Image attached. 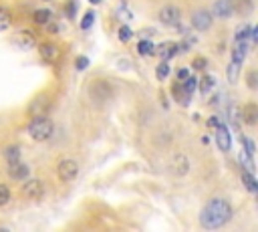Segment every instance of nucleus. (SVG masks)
Returning <instances> with one entry per match:
<instances>
[{
	"label": "nucleus",
	"mask_w": 258,
	"mask_h": 232,
	"mask_svg": "<svg viewBox=\"0 0 258 232\" xmlns=\"http://www.w3.org/2000/svg\"><path fill=\"white\" fill-rule=\"evenodd\" d=\"M180 18H182L180 8H178V6H172V4L164 6V8H161V12H159V20L164 22L166 26H178V24H180Z\"/></svg>",
	"instance_id": "6"
},
{
	"label": "nucleus",
	"mask_w": 258,
	"mask_h": 232,
	"mask_svg": "<svg viewBox=\"0 0 258 232\" xmlns=\"http://www.w3.org/2000/svg\"><path fill=\"white\" fill-rule=\"evenodd\" d=\"M190 77V71L188 69H178V81H184Z\"/></svg>",
	"instance_id": "37"
},
{
	"label": "nucleus",
	"mask_w": 258,
	"mask_h": 232,
	"mask_svg": "<svg viewBox=\"0 0 258 232\" xmlns=\"http://www.w3.org/2000/svg\"><path fill=\"white\" fill-rule=\"evenodd\" d=\"M240 67H242V63H236V61L230 63V67H228V81H230V83H236V81H238Z\"/></svg>",
	"instance_id": "23"
},
{
	"label": "nucleus",
	"mask_w": 258,
	"mask_h": 232,
	"mask_svg": "<svg viewBox=\"0 0 258 232\" xmlns=\"http://www.w3.org/2000/svg\"><path fill=\"white\" fill-rule=\"evenodd\" d=\"M57 174H59L61 182H71V180L77 178V174H79V164L75 160H63L57 166Z\"/></svg>",
	"instance_id": "4"
},
{
	"label": "nucleus",
	"mask_w": 258,
	"mask_h": 232,
	"mask_svg": "<svg viewBox=\"0 0 258 232\" xmlns=\"http://www.w3.org/2000/svg\"><path fill=\"white\" fill-rule=\"evenodd\" d=\"M192 26L196 28V31H208V28L212 26V14L208 10H198L196 14L192 16Z\"/></svg>",
	"instance_id": "8"
},
{
	"label": "nucleus",
	"mask_w": 258,
	"mask_h": 232,
	"mask_svg": "<svg viewBox=\"0 0 258 232\" xmlns=\"http://www.w3.org/2000/svg\"><path fill=\"white\" fill-rule=\"evenodd\" d=\"M230 2H232V0H230Z\"/></svg>",
	"instance_id": "41"
},
{
	"label": "nucleus",
	"mask_w": 258,
	"mask_h": 232,
	"mask_svg": "<svg viewBox=\"0 0 258 232\" xmlns=\"http://www.w3.org/2000/svg\"><path fill=\"white\" fill-rule=\"evenodd\" d=\"M238 160H240V164L248 170V172H252L254 174V164H252V156H248L246 152H240V156H238Z\"/></svg>",
	"instance_id": "27"
},
{
	"label": "nucleus",
	"mask_w": 258,
	"mask_h": 232,
	"mask_svg": "<svg viewBox=\"0 0 258 232\" xmlns=\"http://www.w3.org/2000/svg\"><path fill=\"white\" fill-rule=\"evenodd\" d=\"M240 119H244V123L250 125V127L256 125V121H258V105H256L254 101L246 103V105L240 109Z\"/></svg>",
	"instance_id": "9"
},
{
	"label": "nucleus",
	"mask_w": 258,
	"mask_h": 232,
	"mask_svg": "<svg viewBox=\"0 0 258 232\" xmlns=\"http://www.w3.org/2000/svg\"><path fill=\"white\" fill-rule=\"evenodd\" d=\"M10 24H12V14L8 12V8L0 6V31H6Z\"/></svg>",
	"instance_id": "17"
},
{
	"label": "nucleus",
	"mask_w": 258,
	"mask_h": 232,
	"mask_svg": "<svg viewBox=\"0 0 258 232\" xmlns=\"http://www.w3.org/2000/svg\"><path fill=\"white\" fill-rule=\"evenodd\" d=\"M232 218V206L224 198H212L200 212V224L206 230H216Z\"/></svg>",
	"instance_id": "1"
},
{
	"label": "nucleus",
	"mask_w": 258,
	"mask_h": 232,
	"mask_svg": "<svg viewBox=\"0 0 258 232\" xmlns=\"http://www.w3.org/2000/svg\"><path fill=\"white\" fill-rule=\"evenodd\" d=\"M14 43H16V47H18V49L28 51V49L35 47L37 39H35V35H32L30 31H18V33L14 35Z\"/></svg>",
	"instance_id": "10"
},
{
	"label": "nucleus",
	"mask_w": 258,
	"mask_h": 232,
	"mask_svg": "<svg viewBox=\"0 0 258 232\" xmlns=\"http://www.w3.org/2000/svg\"><path fill=\"white\" fill-rule=\"evenodd\" d=\"M214 77H210V75H206V77H202V81L198 83L200 85V91L204 93V95H210V91L214 89Z\"/></svg>",
	"instance_id": "21"
},
{
	"label": "nucleus",
	"mask_w": 258,
	"mask_h": 232,
	"mask_svg": "<svg viewBox=\"0 0 258 232\" xmlns=\"http://www.w3.org/2000/svg\"><path fill=\"white\" fill-rule=\"evenodd\" d=\"M133 37V33H131V28H129L127 24H123L121 28H119V41L121 43H129V39Z\"/></svg>",
	"instance_id": "29"
},
{
	"label": "nucleus",
	"mask_w": 258,
	"mask_h": 232,
	"mask_svg": "<svg viewBox=\"0 0 258 232\" xmlns=\"http://www.w3.org/2000/svg\"><path fill=\"white\" fill-rule=\"evenodd\" d=\"M250 33H252V26L250 24H242L238 31H236V41H248Z\"/></svg>",
	"instance_id": "25"
},
{
	"label": "nucleus",
	"mask_w": 258,
	"mask_h": 232,
	"mask_svg": "<svg viewBox=\"0 0 258 232\" xmlns=\"http://www.w3.org/2000/svg\"><path fill=\"white\" fill-rule=\"evenodd\" d=\"M168 75H170V67H168V63H166V61H164V63H159L157 69H155V77H157L159 81H164Z\"/></svg>",
	"instance_id": "28"
},
{
	"label": "nucleus",
	"mask_w": 258,
	"mask_h": 232,
	"mask_svg": "<svg viewBox=\"0 0 258 232\" xmlns=\"http://www.w3.org/2000/svg\"><path fill=\"white\" fill-rule=\"evenodd\" d=\"M45 2H47V0H45Z\"/></svg>",
	"instance_id": "40"
},
{
	"label": "nucleus",
	"mask_w": 258,
	"mask_h": 232,
	"mask_svg": "<svg viewBox=\"0 0 258 232\" xmlns=\"http://www.w3.org/2000/svg\"><path fill=\"white\" fill-rule=\"evenodd\" d=\"M75 10H77V2H75V0H71V2L67 4V16L73 18V16H75Z\"/></svg>",
	"instance_id": "36"
},
{
	"label": "nucleus",
	"mask_w": 258,
	"mask_h": 232,
	"mask_svg": "<svg viewBox=\"0 0 258 232\" xmlns=\"http://www.w3.org/2000/svg\"><path fill=\"white\" fill-rule=\"evenodd\" d=\"M194 71H204L206 67H208V61L206 59H194Z\"/></svg>",
	"instance_id": "34"
},
{
	"label": "nucleus",
	"mask_w": 258,
	"mask_h": 232,
	"mask_svg": "<svg viewBox=\"0 0 258 232\" xmlns=\"http://www.w3.org/2000/svg\"><path fill=\"white\" fill-rule=\"evenodd\" d=\"M51 20V10L43 8V10H35V22L37 24H49Z\"/></svg>",
	"instance_id": "24"
},
{
	"label": "nucleus",
	"mask_w": 258,
	"mask_h": 232,
	"mask_svg": "<svg viewBox=\"0 0 258 232\" xmlns=\"http://www.w3.org/2000/svg\"><path fill=\"white\" fill-rule=\"evenodd\" d=\"M10 168H8V174H10V178L12 180H24L26 176H28V166L26 164H20V162H16V164H8Z\"/></svg>",
	"instance_id": "16"
},
{
	"label": "nucleus",
	"mask_w": 258,
	"mask_h": 232,
	"mask_svg": "<svg viewBox=\"0 0 258 232\" xmlns=\"http://www.w3.org/2000/svg\"><path fill=\"white\" fill-rule=\"evenodd\" d=\"M153 53H157V55L161 57V59L168 61V59H172L174 55L180 53V47H178L176 43H164V45H159L157 49H153Z\"/></svg>",
	"instance_id": "15"
},
{
	"label": "nucleus",
	"mask_w": 258,
	"mask_h": 232,
	"mask_svg": "<svg viewBox=\"0 0 258 232\" xmlns=\"http://www.w3.org/2000/svg\"><path fill=\"white\" fill-rule=\"evenodd\" d=\"M216 143H218V148H220L222 152H230V148H232L230 131H228V127H226L224 123H220V125L216 127Z\"/></svg>",
	"instance_id": "7"
},
{
	"label": "nucleus",
	"mask_w": 258,
	"mask_h": 232,
	"mask_svg": "<svg viewBox=\"0 0 258 232\" xmlns=\"http://www.w3.org/2000/svg\"><path fill=\"white\" fill-rule=\"evenodd\" d=\"M75 67H77V71H85L89 67V59L87 57H79V59L75 61Z\"/></svg>",
	"instance_id": "33"
},
{
	"label": "nucleus",
	"mask_w": 258,
	"mask_h": 232,
	"mask_svg": "<svg viewBox=\"0 0 258 232\" xmlns=\"http://www.w3.org/2000/svg\"><path fill=\"white\" fill-rule=\"evenodd\" d=\"M232 12H234V8L230 4V0H216L212 6V14L218 18H228Z\"/></svg>",
	"instance_id": "11"
},
{
	"label": "nucleus",
	"mask_w": 258,
	"mask_h": 232,
	"mask_svg": "<svg viewBox=\"0 0 258 232\" xmlns=\"http://www.w3.org/2000/svg\"><path fill=\"white\" fill-rule=\"evenodd\" d=\"M22 194L28 200H41L45 196V184H43V180H37V178L26 180V184L22 186Z\"/></svg>",
	"instance_id": "5"
},
{
	"label": "nucleus",
	"mask_w": 258,
	"mask_h": 232,
	"mask_svg": "<svg viewBox=\"0 0 258 232\" xmlns=\"http://www.w3.org/2000/svg\"><path fill=\"white\" fill-rule=\"evenodd\" d=\"M248 41H234L232 45V61L236 63H244L246 55H248Z\"/></svg>",
	"instance_id": "13"
},
{
	"label": "nucleus",
	"mask_w": 258,
	"mask_h": 232,
	"mask_svg": "<svg viewBox=\"0 0 258 232\" xmlns=\"http://www.w3.org/2000/svg\"><path fill=\"white\" fill-rule=\"evenodd\" d=\"M228 121L234 127H240V109H238V105H230V109H228Z\"/></svg>",
	"instance_id": "22"
},
{
	"label": "nucleus",
	"mask_w": 258,
	"mask_h": 232,
	"mask_svg": "<svg viewBox=\"0 0 258 232\" xmlns=\"http://www.w3.org/2000/svg\"><path fill=\"white\" fill-rule=\"evenodd\" d=\"M89 2H91V4H99V2H101V0H89Z\"/></svg>",
	"instance_id": "39"
},
{
	"label": "nucleus",
	"mask_w": 258,
	"mask_h": 232,
	"mask_svg": "<svg viewBox=\"0 0 258 232\" xmlns=\"http://www.w3.org/2000/svg\"><path fill=\"white\" fill-rule=\"evenodd\" d=\"M93 20H95V12H93V10L85 12V16H83V20H81V28H83V31H87V28H91Z\"/></svg>",
	"instance_id": "32"
},
{
	"label": "nucleus",
	"mask_w": 258,
	"mask_h": 232,
	"mask_svg": "<svg viewBox=\"0 0 258 232\" xmlns=\"http://www.w3.org/2000/svg\"><path fill=\"white\" fill-rule=\"evenodd\" d=\"M89 97L95 101V103H107L111 97H113V89H111V85L107 81H95L91 85V89H89Z\"/></svg>",
	"instance_id": "3"
},
{
	"label": "nucleus",
	"mask_w": 258,
	"mask_h": 232,
	"mask_svg": "<svg viewBox=\"0 0 258 232\" xmlns=\"http://www.w3.org/2000/svg\"><path fill=\"white\" fill-rule=\"evenodd\" d=\"M246 83H248V87H250L252 91L258 87V75H256V71H254V69H250V71H248V75H246Z\"/></svg>",
	"instance_id": "31"
},
{
	"label": "nucleus",
	"mask_w": 258,
	"mask_h": 232,
	"mask_svg": "<svg viewBox=\"0 0 258 232\" xmlns=\"http://www.w3.org/2000/svg\"><path fill=\"white\" fill-rule=\"evenodd\" d=\"M172 95H174V99L180 103V105H190V99H192V95L184 89V87H182V81H176L174 83V87H172Z\"/></svg>",
	"instance_id": "14"
},
{
	"label": "nucleus",
	"mask_w": 258,
	"mask_h": 232,
	"mask_svg": "<svg viewBox=\"0 0 258 232\" xmlns=\"http://www.w3.org/2000/svg\"><path fill=\"white\" fill-rule=\"evenodd\" d=\"M244 143H246V154L248 156H254L256 154V148H254V141L252 139H242Z\"/></svg>",
	"instance_id": "35"
},
{
	"label": "nucleus",
	"mask_w": 258,
	"mask_h": 232,
	"mask_svg": "<svg viewBox=\"0 0 258 232\" xmlns=\"http://www.w3.org/2000/svg\"><path fill=\"white\" fill-rule=\"evenodd\" d=\"M182 87H184V89H186V91H188V93L192 95L194 91H196V87H198V81H196V79H194V77L190 75L188 79H184V81H182Z\"/></svg>",
	"instance_id": "26"
},
{
	"label": "nucleus",
	"mask_w": 258,
	"mask_h": 232,
	"mask_svg": "<svg viewBox=\"0 0 258 232\" xmlns=\"http://www.w3.org/2000/svg\"><path fill=\"white\" fill-rule=\"evenodd\" d=\"M220 123H222V121H220V117H216V115H212V117L208 119V125H210V127H218Z\"/></svg>",
	"instance_id": "38"
},
{
	"label": "nucleus",
	"mask_w": 258,
	"mask_h": 232,
	"mask_svg": "<svg viewBox=\"0 0 258 232\" xmlns=\"http://www.w3.org/2000/svg\"><path fill=\"white\" fill-rule=\"evenodd\" d=\"M39 53H41L43 59L49 61V63H57V61H59V55H61V51H59L53 43H43V45L39 47Z\"/></svg>",
	"instance_id": "12"
},
{
	"label": "nucleus",
	"mask_w": 258,
	"mask_h": 232,
	"mask_svg": "<svg viewBox=\"0 0 258 232\" xmlns=\"http://www.w3.org/2000/svg\"><path fill=\"white\" fill-rule=\"evenodd\" d=\"M242 182H244V186H246L250 192H256V190H258V184H256L254 176H252V172H248V170H242Z\"/></svg>",
	"instance_id": "18"
},
{
	"label": "nucleus",
	"mask_w": 258,
	"mask_h": 232,
	"mask_svg": "<svg viewBox=\"0 0 258 232\" xmlns=\"http://www.w3.org/2000/svg\"><path fill=\"white\" fill-rule=\"evenodd\" d=\"M28 135L35 141H45L53 135V121L47 115H37L28 125Z\"/></svg>",
	"instance_id": "2"
},
{
	"label": "nucleus",
	"mask_w": 258,
	"mask_h": 232,
	"mask_svg": "<svg viewBox=\"0 0 258 232\" xmlns=\"http://www.w3.org/2000/svg\"><path fill=\"white\" fill-rule=\"evenodd\" d=\"M153 43L149 41V39H141L139 41V45H137V51H139V55H143V57H151L153 55Z\"/></svg>",
	"instance_id": "19"
},
{
	"label": "nucleus",
	"mask_w": 258,
	"mask_h": 232,
	"mask_svg": "<svg viewBox=\"0 0 258 232\" xmlns=\"http://www.w3.org/2000/svg\"><path fill=\"white\" fill-rule=\"evenodd\" d=\"M4 158H6L8 164H16V162H20V148H18V146H10V148L4 152Z\"/></svg>",
	"instance_id": "20"
},
{
	"label": "nucleus",
	"mask_w": 258,
	"mask_h": 232,
	"mask_svg": "<svg viewBox=\"0 0 258 232\" xmlns=\"http://www.w3.org/2000/svg\"><path fill=\"white\" fill-rule=\"evenodd\" d=\"M8 200H10V190L4 184H0V206H6Z\"/></svg>",
	"instance_id": "30"
}]
</instances>
